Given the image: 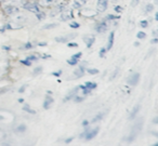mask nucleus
<instances>
[{
  "mask_svg": "<svg viewBox=\"0 0 158 146\" xmlns=\"http://www.w3.org/2000/svg\"><path fill=\"white\" fill-rule=\"evenodd\" d=\"M26 59H28V61H37L38 57L36 55H29V56H27V58H26Z\"/></svg>",
  "mask_w": 158,
  "mask_h": 146,
  "instance_id": "nucleus-32",
  "label": "nucleus"
},
{
  "mask_svg": "<svg viewBox=\"0 0 158 146\" xmlns=\"http://www.w3.org/2000/svg\"><path fill=\"white\" fill-rule=\"evenodd\" d=\"M67 63L69 65H76L78 63V59H75V58H70V59H67Z\"/></svg>",
  "mask_w": 158,
  "mask_h": 146,
  "instance_id": "nucleus-26",
  "label": "nucleus"
},
{
  "mask_svg": "<svg viewBox=\"0 0 158 146\" xmlns=\"http://www.w3.org/2000/svg\"><path fill=\"white\" fill-rule=\"evenodd\" d=\"M89 123H90V122H89V121H88V120H84V121H83V122H82V125H84V127H85V125H88V124H89Z\"/></svg>",
  "mask_w": 158,
  "mask_h": 146,
  "instance_id": "nucleus-45",
  "label": "nucleus"
},
{
  "mask_svg": "<svg viewBox=\"0 0 158 146\" xmlns=\"http://www.w3.org/2000/svg\"><path fill=\"white\" fill-rule=\"evenodd\" d=\"M82 90H83V92H82V93H83L84 95H87V94L91 93V90H90V89H88V88H84V89H82Z\"/></svg>",
  "mask_w": 158,
  "mask_h": 146,
  "instance_id": "nucleus-36",
  "label": "nucleus"
},
{
  "mask_svg": "<svg viewBox=\"0 0 158 146\" xmlns=\"http://www.w3.org/2000/svg\"><path fill=\"white\" fill-rule=\"evenodd\" d=\"M36 16H37V18H38V19H43V18H44V16H45V14H44L43 12H40V11H39V12H37V13H36Z\"/></svg>",
  "mask_w": 158,
  "mask_h": 146,
  "instance_id": "nucleus-23",
  "label": "nucleus"
},
{
  "mask_svg": "<svg viewBox=\"0 0 158 146\" xmlns=\"http://www.w3.org/2000/svg\"><path fill=\"white\" fill-rule=\"evenodd\" d=\"M83 40H84L85 44H87V47L90 48V47H92V44H93L95 38H94V36H89V37H84Z\"/></svg>",
  "mask_w": 158,
  "mask_h": 146,
  "instance_id": "nucleus-10",
  "label": "nucleus"
},
{
  "mask_svg": "<svg viewBox=\"0 0 158 146\" xmlns=\"http://www.w3.org/2000/svg\"><path fill=\"white\" fill-rule=\"evenodd\" d=\"M140 107H141L140 105H136V106H134V108L131 110V114H130V116H129V119H130V120H132V119L135 118L136 114H137V112H139V110H140Z\"/></svg>",
  "mask_w": 158,
  "mask_h": 146,
  "instance_id": "nucleus-12",
  "label": "nucleus"
},
{
  "mask_svg": "<svg viewBox=\"0 0 158 146\" xmlns=\"http://www.w3.org/2000/svg\"><path fill=\"white\" fill-rule=\"evenodd\" d=\"M154 9V5L153 4H147L146 5V9H145V12H150V11H153Z\"/></svg>",
  "mask_w": 158,
  "mask_h": 146,
  "instance_id": "nucleus-29",
  "label": "nucleus"
},
{
  "mask_svg": "<svg viewBox=\"0 0 158 146\" xmlns=\"http://www.w3.org/2000/svg\"><path fill=\"white\" fill-rule=\"evenodd\" d=\"M118 71H119V68H116L115 70H114V72L111 74V76H110V80H113V79L117 76V74H118Z\"/></svg>",
  "mask_w": 158,
  "mask_h": 146,
  "instance_id": "nucleus-28",
  "label": "nucleus"
},
{
  "mask_svg": "<svg viewBox=\"0 0 158 146\" xmlns=\"http://www.w3.org/2000/svg\"><path fill=\"white\" fill-rule=\"evenodd\" d=\"M107 4H108L107 0H97V3H96L97 11L98 12H104L107 9Z\"/></svg>",
  "mask_w": 158,
  "mask_h": 146,
  "instance_id": "nucleus-2",
  "label": "nucleus"
},
{
  "mask_svg": "<svg viewBox=\"0 0 158 146\" xmlns=\"http://www.w3.org/2000/svg\"><path fill=\"white\" fill-rule=\"evenodd\" d=\"M87 71L89 72L90 75H96V74H98V69H96V68H89V69H87Z\"/></svg>",
  "mask_w": 158,
  "mask_h": 146,
  "instance_id": "nucleus-21",
  "label": "nucleus"
},
{
  "mask_svg": "<svg viewBox=\"0 0 158 146\" xmlns=\"http://www.w3.org/2000/svg\"><path fill=\"white\" fill-rule=\"evenodd\" d=\"M118 18H119V16L114 15V14H109L106 16V21H113V19H118Z\"/></svg>",
  "mask_w": 158,
  "mask_h": 146,
  "instance_id": "nucleus-22",
  "label": "nucleus"
},
{
  "mask_svg": "<svg viewBox=\"0 0 158 146\" xmlns=\"http://www.w3.org/2000/svg\"><path fill=\"white\" fill-rule=\"evenodd\" d=\"M18 102H19V103H23L24 99H23V98H18Z\"/></svg>",
  "mask_w": 158,
  "mask_h": 146,
  "instance_id": "nucleus-49",
  "label": "nucleus"
},
{
  "mask_svg": "<svg viewBox=\"0 0 158 146\" xmlns=\"http://www.w3.org/2000/svg\"><path fill=\"white\" fill-rule=\"evenodd\" d=\"M140 25L142 26L143 28H145V27H147V25H148V22H147V21H141Z\"/></svg>",
  "mask_w": 158,
  "mask_h": 146,
  "instance_id": "nucleus-34",
  "label": "nucleus"
},
{
  "mask_svg": "<svg viewBox=\"0 0 158 146\" xmlns=\"http://www.w3.org/2000/svg\"><path fill=\"white\" fill-rule=\"evenodd\" d=\"M152 43H157V38L153 39V40H152Z\"/></svg>",
  "mask_w": 158,
  "mask_h": 146,
  "instance_id": "nucleus-48",
  "label": "nucleus"
},
{
  "mask_svg": "<svg viewBox=\"0 0 158 146\" xmlns=\"http://www.w3.org/2000/svg\"><path fill=\"white\" fill-rule=\"evenodd\" d=\"M25 130H26V125L25 124H19L15 129L16 132H21V133H22V132H25Z\"/></svg>",
  "mask_w": 158,
  "mask_h": 146,
  "instance_id": "nucleus-18",
  "label": "nucleus"
},
{
  "mask_svg": "<svg viewBox=\"0 0 158 146\" xmlns=\"http://www.w3.org/2000/svg\"><path fill=\"white\" fill-rule=\"evenodd\" d=\"M3 49H4V50H9L10 48H9V47H3Z\"/></svg>",
  "mask_w": 158,
  "mask_h": 146,
  "instance_id": "nucleus-52",
  "label": "nucleus"
},
{
  "mask_svg": "<svg viewBox=\"0 0 158 146\" xmlns=\"http://www.w3.org/2000/svg\"><path fill=\"white\" fill-rule=\"evenodd\" d=\"M41 71H42V67H41V66H39V67H36V69L34 70V74H35V75L40 74Z\"/></svg>",
  "mask_w": 158,
  "mask_h": 146,
  "instance_id": "nucleus-31",
  "label": "nucleus"
},
{
  "mask_svg": "<svg viewBox=\"0 0 158 146\" xmlns=\"http://www.w3.org/2000/svg\"><path fill=\"white\" fill-rule=\"evenodd\" d=\"M68 47H69V48H71V47H75V48H76V47H78V44H77V43H71V42H69V43H68Z\"/></svg>",
  "mask_w": 158,
  "mask_h": 146,
  "instance_id": "nucleus-41",
  "label": "nucleus"
},
{
  "mask_svg": "<svg viewBox=\"0 0 158 146\" xmlns=\"http://www.w3.org/2000/svg\"><path fill=\"white\" fill-rule=\"evenodd\" d=\"M70 18H73V12L71 11H65L64 13H62L61 21H68Z\"/></svg>",
  "mask_w": 158,
  "mask_h": 146,
  "instance_id": "nucleus-8",
  "label": "nucleus"
},
{
  "mask_svg": "<svg viewBox=\"0 0 158 146\" xmlns=\"http://www.w3.org/2000/svg\"><path fill=\"white\" fill-rule=\"evenodd\" d=\"M61 74H62V70H58V71H53V72H52V75L55 76V77H58V76H60Z\"/></svg>",
  "mask_w": 158,
  "mask_h": 146,
  "instance_id": "nucleus-39",
  "label": "nucleus"
},
{
  "mask_svg": "<svg viewBox=\"0 0 158 146\" xmlns=\"http://www.w3.org/2000/svg\"><path fill=\"white\" fill-rule=\"evenodd\" d=\"M21 63L24 64V65H26V66H30L31 65V62L28 61V59H26V61H25V59H21Z\"/></svg>",
  "mask_w": 158,
  "mask_h": 146,
  "instance_id": "nucleus-30",
  "label": "nucleus"
},
{
  "mask_svg": "<svg viewBox=\"0 0 158 146\" xmlns=\"http://www.w3.org/2000/svg\"><path fill=\"white\" fill-rule=\"evenodd\" d=\"M25 89H26V85H23V87H22L21 89H19L18 91H19V92H21V93H22V92H24V91H25Z\"/></svg>",
  "mask_w": 158,
  "mask_h": 146,
  "instance_id": "nucleus-44",
  "label": "nucleus"
},
{
  "mask_svg": "<svg viewBox=\"0 0 158 146\" xmlns=\"http://www.w3.org/2000/svg\"><path fill=\"white\" fill-rule=\"evenodd\" d=\"M56 1V0H41L40 1V4H42V5H49V4H52V3H54Z\"/></svg>",
  "mask_w": 158,
  "mask_h": 146,
  "instance_id": "nucleus-19",
  "label": "nucleus"
},
{
  "mask_svg": "<svg viewBox=\"0 0 158 146\" xmlns=\"http://www.w3.org/2000/svg\"><path fill=\"white\" fill-rule=\"evenodd\" d=\"M38 45H40V47H44V45H47V42H40V43H38Z\"/></svg>",
  "mask_w": 158,
  "mask_h": 146,
  "instance_id": "nucleus-46",
  "label": "nucleus"
},
{
  "mask_svg": "<svg viewBox=\"0 0 158 146\" xmlns=\"http://www.w3.org/2000/svg\"><path fill=\"white\" fill-rule=\"evenodd\" d=\"M87 1V0H75L74 3H73V6L75 9H79V8H81V5Z\"/></svg>",
  "mask_w": 158,
  "mask_h": 146,
  "instance_id": "nucleus-15",
  "label": "nucleus"
},
{
  "mask_svg": "<svg viewBox=\"0 0 158 146\" xmlns=\"http://www.w3.org/2000/svg\"><path fill=\"white\" fill-rule=\"evenodd\" d=\"M98 133V127H96V128H94V129H90L88 132H87V134H85V140L87 141H90V140H92L96 134Z\"/></svg>",
  "mask_w": 158,
  "mask_h": 146,
  "instance_id": "nucleus-3",
  "label": "nucleus"
},
{
  "mask_svg": "<svg viewBox=\"0 0 158 146\" xmlns=\"http://www.w3.org/2000/svg\"><path fill=\"white\" fill-rule=\"evenodd\" d=\"M103 116H104V114L102 112V114H98V115H96L93 119H92V121H91V123H95V122H97V121H100L101 119L103 118Z\"/></svg>",
  "mask_w": 158,
  "mask_h": 146,
  "instance_id": "nucleus-17",
  "label": "nucleus"
},
{
  "mask_svg": "<svg viewBox=\"0 0 158 146\" xmlns=\"http://www.w3.org/2000/svg\"><path fill=\"white\" fill-rule=\"evenodd\" d=\"M136 37L139 38V39H145V38H146V34H145L144 31H140V32H137Z\"/></svg>",
  "mask_w": 158,
  "mask_h": 146,
  "instance_id": "nucleus-24",
  "label": "nucleus"
},
{
  "mask_svg": "<svg viewBox=\"0 0 158 146\" xmlns=\"http://www.w3.org/2000/svg\"><path fill=\"white\" fill-rule=\"evenodd\" d=\"M84 71H85L84 67H82V66H80V67H79V68H77V69L74 71V75H75L77 78H80V77H82V76H83Z\"/></svg>",
  "mask_w": 158,
  "mask_h": 146,
  "instance_id": "nucleus-13",
  "label": "nucleus"
},
{
  "mask_svg": "<svg viewBox=\"0 0 158 146\" xmlns=\"http://www.w3.org/2000/svg\"><path fill=\"white\" fill-rule=\"evenodd\" d=\"M52 103H53V98H52L51 96H49V95H47L45 96V99H44V103H43V108L49 109Z\"/></svg>",
  "mask_w": 158,
  "mask_h": 146,
  "instance_id": "nucleus-9",
  "label": "nucleus"
},
{
  "mask_svg": "<svg viewBox=\"0 0 158 146\" xmlns=\"http://www.w3.org/2000/svg\"><path fill=\"white\" fill-rule=\"evenodd\" d=\"M107 50H106V48H102L101 49V51H100V56L101 57H103L104 56V54H105V52H106Z\"/></svg>",
  "mask_w": 158,
  "mask_h": 146,
  "instance_id": "nucleus-35",
  "label": "nucleus"
},
{
  "mask_svg": "<svg viewBox=\"0 0 158 146\" xmlns=\"http://www.w3.org/2000/svg\"><path fill=\"white\" fill-rule=\"evenodd\" d=\"M69 27H71V28H79V27H80V24L77 23V22H71L69 24Z\"/></svg>",
  "mask_w": 158,
  "mask_h": 146,
  "instance_id": "nucleus-25",
  "label": "nucleus"
},
{
  "mask_svg": "<svg viewBox=\"0 0 158 146\" xmlns=\"http://www.w3.org/2000/svg\"><path fill=\"white\" fill-rule=\"evenodd\" d=\"M96 83L95 82H90V81H88V82H85V84H84V88H88V89H90V90H93V89H95L96 88Z\"/></svg>",
  "mask_w": 158,
  "mask_h": 146,
  "instance_id": "nucleus-16",
  "label": "nucleus"
},
{
  "mask_svg": "<svg viewBox=\"0 0 158 146\" xmlns=\"http://www.w3.org/2000/svg\"><path fill=\"white\" fill-rule=\"evenodd\" d=\"M114 38H115V32H110L108 36V44H107L106 50L111 49V47H113V44H114Z\"/></svg>",
  "mask_w": 158,
  "mask_h": 146,
  "instance_id": "nucleus-11",
  "label": "nucleus"
},
{
  "mask_svg": "<svg viewBox=\"0 0 158 146\" xmlns=\"http://www.w3.org/2000/svg\"><path fill=\"white\" fill-rule=\"evenodd\" d=\"M25 48H26V49H30V48H31V43H26V44H25Z\"/></svg>",
  "mask_w": 158,
  "mask_h": 146,
  "instance_id": "nucleus-43",
  "label": "nucleus"
},
{
  "mask_svg": "<svg viewBox=\"0 0 158 146\" xmlns=\"http://www.w3.org/2000/svg\"><path fill=\"white\" fill-rule=\"evenodd\" d=\"M155 19H156V21H157V19H158V14H157V13H156V14H155Z\"/></svg>",
  "mask_w": 158,
  "mask_h": 146,
  "instance_id": "nucleus-50",
  "label": "nucleus"
},
{
  "mask_svg": "<svg viewBox=\"0 0 158 146\" xmlns=\"http://www.w3.org/2000/svg\"><path fill=\"white\" fill-rule=\"evenodd\" d=\"M54 27H56V24H49V25H45V26H43V29H50V28H54Z\"/></svg>",
  "mask_w": 158,
  "mask_h": 146,
  "instance_id": "nucleus-27",
  "label": "nucleus"
},
{
  "mask_svg": "<svg viewBox=\"0 0 158 146\" xmlns=\"http://www.w3.org/2000/svg\"><path fill=\"white\" fill-rule=\"evenodd\" d=\"M107 28H108V25H107L106 22H102V23H100L95 27V29H96L97 32H104V31L107 30Z\"/></svg>",
  "mask_w": 158,
  "mask_h": 146,
  "instance_id": "nucleus-7",
  "label": "nucleus"
},
{
  "mask_svg": "<svg viewBox=\"0 0 158 146\" xmlns=\"http://www.w3.org/2000/svg\"><path fill=\"white\" fill-rule=\"evenodd\" d=\"M80 57H81V52H78V53H76V54H74L73 56H71V58H75V59H78Z\"/></svg>",
  "mask_w": 158,
  "mask_h": 146,
  "instance_id": "nucleus-33",
  "label": "nucleus"
},
{
  "mask_svg": "<svg viewBox=\"0 0 158 146\" xmlns=\"http://www.w3.org/2000/svg\"><path fill=\"white\" fill-rule=\"evenodd\" d=\"M24 8H25L26 10L30 11V12H34V13H37V12L40 11V10H39L38 4H36V3H26V4L24 5Z\"/></svg>",
  "mask_w": 158,
  "mask_h": 146,
  "instance_id": "nucleus-4",
  "label": "nucleus"
},
{
  "mask_svg": "<svg viewBox=\"0 0 158 146\" xmlns=\"http://www.w3.org/2000/svg\"><path fill=\"white\" fill-rule=\"evenodd\" d=\"M74 140V136H71V137H69V138H67V140H65V143H70L71 141Z\"/></svg>",
  "mask_w": 158,
  "mask_h": 146,
  "instance_id": "nucleus-42",
  "label": "nucleus"
},
{
  "mask_svg": "<svg viewBox=\"0 0 158 146\" xmlns=\"http://www.w3.org/2000/svg\"><path fill=\"white\" fill-rule=\"evenodd\" d=\"M82 101H83V97H81V96H76L75 97V102H77V103L82 102Z\"/></svg>",
  "mask_w": 158,
  "mask_h": 146,
  "instance_id": "nucleus-38",
  "label": "nucleus"
},
{
  "mask_svg": "<svg viewBox=\"0 0 158 146\" xmlns=\"http://www.w3.org/2000/svg\"><path fill=\"white\" fill-rule=\"evenodd\" d=\"M139 44H140V43H139V42H137V41H136V42L134 43V45H135V47H137V45H139Z\"/></svg>",
  "mask_w": 158,
  "mask_h": 146,
  "instance_id": "nucleus-51",
  "label": "nucleus"
},
{
  "mask_svg": "<svg viewBox=\"0 0 158 146\" xmlns=\"http://www.w3.org/2000/svg\"><path fill=\"white\" fill-rule=\"evenodd\" d=\"M78 90H79V87H77V88H74L73 90H70V91L68 92L67 96L65 97V98H63V102H67V101H69V99H71V98H73V97H74V96L77 94Z\"/></svg>",
  "mask_w": 158,
  "mask_h": 146,
  "instance_id": "nucleus-5",
  "label": "nucleus"
},
{
  "mask_svg": "<svg viewBox=\"0 0 158 146\" xmlns=\"http://www.w3.org/2000/svg\"><path fill=\"white\" fill-rule=\"evenodd\" d=\"M4 10H5V12L8 13V14H12V13L18 11L17 8H15V6H12V5H6L5 8H4Z\"/></svg>",
  "mask_w": 158,
  "mask_h": 146,
  "instance_id": "nucleus-14",
  "label": "nucleus"
},
{
  "mask_svg": "<svg viewBox=\"0 0 158 146\" xmlns=\"http://www.w3.org/2000/svg\"><path fill=\"white\" fill-rule=\"evenodd\" d=\"M122 10H123V9L121 8L120 5H116V6H115V11H116V12H119V13H120V12H122Z\"/></svg>",
  "mask_w": 158,
  "mask_h": 146,
  "instance_id": "nucleus-37",
  "label": "nucleus"
},
{
  "mask_svg": "<svg viewBox=\"0 0 158 146\" xmlns=\"http://www.w3.org/2000/svg\"><path fill=\"white\" fill-rule=\"evenodd\" d=\"M140 80V74H137V72H134L133 75H131L128 79V83L130 85H136L137 82Z\"/></svg>",
  "mask_w": 158,
  "mask_h": 146,
  "instance_id": "nucleus-1",
  "label": "nucleus"
},
{
  "mask_svg": "<svg viewBox=\"0 0 158 146\" xmlns=\"http://www.w3.org/2000/svg\"><path fill=\"white\" fill-rule=\"evenodd\" d=\"M24 110H26L27 112H29V114H32V115L36 114V111H35L34 109H31L28 105H25V106H24Z\"/></svg>",
  "mask_w": 158,
  "mask_h": 146,
  "instance_id": "nucleus-20",
  "label": "nucleus"
},
{
  "mask_svg": "<svg viewBox=\"0 0 158 146\" xmlns=\"http://www.w3.org/2000/svg\"><path fill=\"white\" fill-rule=\"evenodd\" d=\"M76 37V35L74 34H71V35H67V36H65V37H57V38H55V41H57V42H68L70 39H73V38H75Z\"/></svg>",
  "mask_w": 158,
  "mask_h": 146,
  "instance_id": "nucleus-6",
  "label": "nucleus"
},
{
  "mask_svg": "<svg viewBox=\"0 0 158 146\" xmlns=\"http://www.w3.org/2000/svg\"><path fill=\"white\" fill-rule=\"evenodd\" d=\"M42 57H43V58H49V57H50V55H49V54H43V55H42Z\"/></svg>",
  "mask_w": 158,
  "mask_h": 146,
  "instance_id": "nucleus-47",
  "label": "nucleus"
},
{
  "mask_svg": "<svg viewBox=\"0 0 158 146\" xmlns=\"http://www.w3.org/2000/svg\"><path fill=\"white\" fill-rule=\"evenodd\" d=\"M140 2V0H132V1H131V5L132 6H135V5H137V3Z\"/></svg>",
  "mask_w": 158,
  "mask_h": 146,
  "instance_id": "nucleus-40",
  "label": "nucleus"
}]
</instances>
